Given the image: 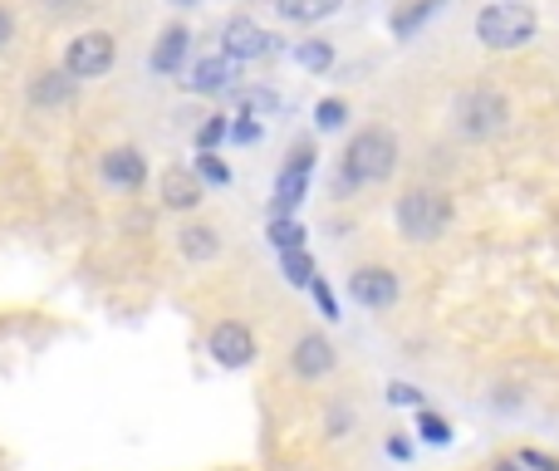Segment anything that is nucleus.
Here are the masks:
<instances>
[{
  "label": "nucleus",
  "instance_id": "f257e3e1",
  "mask_svg": "<svg viewBox=\"0 0 559 471\" xmlns=\"http://www.w3.org/2000/svg\"><path fill=\"white\" fill-rule=\"evenodd\" d=\"M397 173V133L383 123H368L348 138L344 163H338V192L354 187H378Z\"/></svg>",
  "mask_w": 559,
  "mask_h": 471
},
{
  "label": "nucleus",
  "instance_id": "f03ea898",
  "mask_svg": "<svg viewBox=\"0 0 559 471\" xmlns=\"http://www.w3.org/2000/svg\"><path fill=\"white\" fill-rule=\"evenodd\" d=\"M393 222H397V232H403L407 240H437V236L452 232L456 207H452V197H447L442 187H413V192L397 197Z\"/></svg>",
  "mask_w": 559,
  "mask_h": 471
},
{
  "label": "nucleus",
  "instance_id": "7ed1b4c3",
  "mask_svg": "<svg viewBox=\"0 0 559 471\" xmlns=\"http://www.w3.org/2000/svg\"><path fill=\"white\" fill-rule=\"evenodd\" d=\"M476 39L486 49H521L535 39V10L521 0H496L476 15Z\"/></svg>",
  "mask_w": 559,
  "mask_h": 471
},
{
  "label": "nucleus",
  "instance_id": "20e7f679",
  "mask_svg": "<svg viewBox=\"0 0 559 471\" xmlns=\"http://www.w3.org/2000/svg\"><path fill=\"white\" fill-rule=\"evenodd\" d=\"M506 123H511V104H506V94H496V89H466V94L456 98V128H462L466 138H496Z\"/></svg>",
  "mask_w": 559,
  "mask_h": 471
},
{
  "label": "nucleus",
  "instance_id": "39448f33",
  "mask_svg": "<svg viewBox=\"0 0 559 471\" xmlns=\"http://www.w3.org/2000/svg\"><path fill=\"white\" fill-rule=\"evenodd\" d=\"M114 59H118V45L108 30H84V35H74L64 49V69L79 84H84V79H104L108 69H114Z\"/></svg>",
  "mask_w": 559,
  "mask_h": 471
},
{
  "label": "nucleus",
  "instance_id": "423d86ee",
  "mask_svg": "<svg viewBox=\"0 0 559 471\" xmlns=\"http://www.w3.org/2000/svg\"><path fill=\"white\" fill-rule=\"evenodd\" d=\"M222 49L236 59V64H251V59H271L275 55L280 35L261 30L251 15H236V20H226V30H222Z\"/></svg>",
  "mask_w": 559,
  "mask_h": 471
},
{
  "label": "nucleus",
  "instance_id": "0eeeda50",
  "mask_svg": "<svg viewBox=\"0 0 559 471\" xmlns=\"http://www.w3.org/2000/svg\"><path fill=\"white\" fill-rule=\"evenodd\" d=\"M309 177H314V153H309V148H295L289 163L275 173V197H271L275 216H295V207L309 197Z\"/></svg>",
  "mask_w": 559,
  "mask_h": 471
},
{
  "label": "nucleus",
  "instance_id": "6e6552de",
  "mask_svg": "<svg viewBox=\"0 0 559 471\" xmlns=\"http://www.w3.org/2000/svg\"><path fill=\"white\" fill-rule=\"evenodd\" d=\"M206 354H212L222 368H246L255 358L251 325H241V319H222V325L212 329V339H206Z\"/></svg>",
  "mask_w": 559,
  "mask_h": 471
},
{
  "label": "nucleus",
  "instance_id": "1a4fd4ad",
  "mask_svg": "<svg viewBox=\"0 0 559 471\" xmlns=\"http://www.w3.org/2000/svg\"><path fill=\"white\" fill-rule=\"evenodd\" d=\"M348 295L364 309H393L403 285H397V275L388 266H358L354 275H348Z\"/></svg>",
  "mask_w": 559,
  "mask_h": 471
},
{
  "label": "nucleus",
  "instance_id": "9d476101",
  "mask_svg": "<svg viewBox=\"0 0 559 471\" xmlns=\"http://www.w3.org/2000/svg\"><path fill=\"white\" fill-rule=\"evenodd\" d=\"M338 364L334 344H329L324 334H299L295 349H289V368H295V378H305V384H319V378H329Z\"/></svg>",
  "mask_w": 559,
  "mask_h": 471
},
{
  "label": "nucleus",
  "instance_id": "9b49d317",
  "mask_svg": "<svg viewBox=\"0 0 559 471\" xmlns=\"http://www.w3.org/2000/svg\"><path fill=\"white\" fill-rule=\"evenodd\" d=\"M157 192H163L167 212H197L206 197V182H202V173H192V167H167Z\"/></svg>",
  "mask_w": 559,
  "mask_h": 471
},
{
  "label": "nucleus",
  "instance_id": "f8f14e48",
  "mask_svg": "<svg viewBox=\"0 0 559 471\" xmlns=\"http://www.w3.org/2000/svg\"><path fill=\"white\" fill-rule=\"evenodd\" d=\"M236 74H241V64H236L231 55H202L192 69H187V89L192 94H226V89L236 84Z\"/></svg>",
  "mask_w": 559,
  "mask_h": 471
},
{
  "label": "nucleus",
  "instance_id": "ddd939ff",
  "mask_svg": "<svg viewBox=\"0 0 559 471\" xmlns=\"http://www.w3.org/2000/svg\"><path fill=\"white\" fill-rule=\"evenodd\" d=\"M98 173H104V182L118 187V192H138V187L147 182V157L138 153V148H114V153L98 157Z\"/></svg>",
  "mask_w": 559,
  "mask_h": 471
},
{
  "label": "nucleus",
  "instance_id": "4468645a",
  "mask_svg": "<svg viewBox=\"0 0 559 471\" xmlns=\"http://www.w3.org/2000/svg\"><path fill=\"white\" fill-rule=\"evenodd\" d=\"M74 89H79V79L59 64V69H39V74L29 79L25 98H29V108H64L69 98H74Z\"/></svg>",
  "mask_w": 559,
  "mask_h": 471
},
{
  "label": "nucleus",
  "instance_id": "2eb2a0df",
  "mask_svg": "<svg viewBox=\"0 0 559 471\" xmlns=\"http://www.w3.org/2000/svg\"><path fill=\"white\" fill-rule=\"evenodd\" d=\"M187 55H192V30H187V25H167L163 35H157L147 64H153V74H182Z\"/></svg>",
  "mask_w": 559,
  "mask_h": 471
},
{
  "label": "nucleus",
  "instance_id": "dca6fc26",
  "mask_svg": "<svg viewBox=\"0 0 559 471\" xmlns=\"http://www.w3.org/2000/svg\"><path fill=\"white\" fill-rule=\"evenodd\" d=\"M177 246H182V256L192 260V266H202V260H216L222 236H216L212 226H182V232H177Z\"/></svg>",
  "mask_w": 559,
  "mask_h": 471
},
{
  "label": "nucleus",
  "instance_id": "f3484780",
  "mask_svg": "<svg viewBox=\"0 0 559 471\" xmlns=\"http://www.w3.org/2000/svg\"><path fill=\"white\" fill-rule=\"evenodd\" d=\"M344 0H275V10L289 20V25H314V20L334 15Z\"/></svg>",
  "mask_w": 559,
  "mask_h": 471
},
{
  "label": "nucleus",
  "instance_id": "a211bd4d",
  "mask_svg": "<svg viewBox=\"0 0 559 471\" xmlns=\"http://www.w3.org/2000/svg\"><path fill=\"white\" fill-rule=\"evenodd\" d=\"M442 5H447V0H413V5H403V10L393 15V35H397V39H413L417 30H423Z\"/></svg>",
  "mask_w": 559,
  "mask_h": 471
},
{
  "label": "nucleus",
  "instance_id": "6ab92c4d",
  "mask_svg": "<svg viewBox=\"0 0 559 471\" xmlns=\"http://www.w3.org/2000/svg\"><path fill=\"white\" fill-rule=\"evenodd\" d=\"M265 240L285 256V250H299L305 246V226L295 222V216H271V226H265Z\"/></svg>",
  "mask_w": 559,
  "mask_h": 471
},
{
  "label": "nucleus",
  "instance_id": "aec40b11",
  "mask_svg": "<svg viewBox=\"0 0 559 471\" xmlns=\"http://www.w3.org/2000/svg\"><path fill=\"white\" fill-rule=\"evenodd\" d=\"M295 59L309 74H324V69H334V45H329V39H305V45L295 49Z\"/></svg>",
  "mask_w": 559,
  "mask_h": 471
},
{
  "label": "nucleus",
  "instance_id": "412c9836",
  "mask_svg": "<svg viewBox=\"0 0 559 471\" xmlns=\"http://www.w3.org/2000/svg\"><path fill=\"white\" fill-rule=\"evenodd\" d=\"M280 270H285V280L295 290H309V280H314V260L305 256V246L299 250H285V256H280Z\"/></svg>",
  "mask_w": 559,
  "mask_h": 471
},
{
  "label": "nucleus",
  "instance_id": "4be33fe9",
  "mask_svg": "<svg viewBox=\"0 0 559 471\" xmlns=\"http://www.w3.org/2000/svg\"><path fill=\"white\" fill-rule=\"evenodd\" d=\"M285 108V98L271 94V89H241V114L261 118V114H280Z\"/></svg>",
  "mask_w": 559,
  "mask_h": 471
},
{
  "label": "nucleus",
  "instance_id": "5701e85b",
  "mask_svg": "<svg viewBox=\"0 0 559 471\" xmlns=\"http://www.w3.org/2000/svg\"><path fill=\"white\" fill-rule=\"evenodd\" d=\"M417 437H423V443H432V447H447V443H452V423H447L442 413H423V417H417Z\"/></svg>",
  "mask_w": 559,
  "mask_h": 471
},
{
  "label": "nucleus",
  "instance_id": "b1692460",
  "mask_svg": "<svg viewBox=\"0 0 559 471\" xmlns=\"http://www.w3.org/2000/svg\"><path fill=\"white\" fill-rule=\"evenodd\" d=\"M222 138H231V123H226L222 114H212L202 128H197V153H216V143Z\"/></svg>",
  "mask_w": 559,
  "mask_h": 471
},
{
  "label": "nucleus",
  "instance_id": "393cba45",
  "mask_svg": "<svg viewBox=\"0 0 559 471\" xmlns=\"http://www.w3.org/2000/svg\"><path fill=\"white\" fill-rule=\"evenodd\" d=\"M344 118H348V104H344V98H324V104H314V123L324 128V133L344 128Z\"/></svg>",
  "mask_w": 559,
  "mask_h": 471
},
{
  "label": "nucleus",
  "instance_id": "a878e982",
  "mask_svg": "<svg viewBox=\"0 0 559 471\" xmlns=\"http://www.w3.org/2000/svg\"><path fill=\"white\" fill-rule=\"evenodd\" d=\"M197 173H202V182H216V187L231 182V167H226L216 153H202V157H197Z\"/></svg>",
  "mask_w": 559,
  "mask_h": 471
},
{
  "label": "nucleus",
  "instance_id": "bb28decb",
  "mask_svg": "<svg viewBox=\"0 0 559 471\" xmlns=\"http://www.w3.org/2000/svg\"><path fill=\"white\" fill-rule=\"evenodd\" d=\"M309 295H314V305H319V315H324V319H344V315H338V299H334V290H329L319 275L309 280Z\"/></svg>",
  "mask_w": 559,
  "mask_h": 471
},
{
  "label": "nucleus",
  "instance_id": "cd10ccee",
  "mask_svg": "<svg viewBox=\"0 0 559 471\" xmlns=\"http://www.w3.org/2000/svg\"><path fill=\"white\" fill-rule=\"evenodd\" d=\"M388 403H393V408H417V403H423V388H413V384H388Z\"/></svg>",
  "mask_w": 559,
  "mask_h": 471
},
{
  "label": "nucleus",
  "instance_id": "c85d7f7f",
  "mask_svg": "<svg viewBox=\"0 0 559 471\" xmlns=\"http://www.w3.org/2000/svg\"><path fill=\"white\" fill-rule=\"evenodd\" d=\"M231 138H236V143H261V123H255L251 114H241L231 123Z\"/></svg>",
  "mask_w": 559,
  "mask_h": 471
},
{
  "label": "nucleus",
  "instance_id": "c756f323",
  "mask_svg": "<svg viewBox=\"0 0 559 471\" xmlns=\"http://www.w3.org/2000/svg\"><path fill=\"white\" fill-rule=\"evenodd\" d=\"M521 462H525V467H531V471H559V462H555V457L535 452V447H525V452H521Z\"/></svg>",
  "mask_w": 559,
  "mask_h": 471
},
{
  "label": "nucleus",
  "instance_id": "7c9ffc66",
  "mask_svg": "<svg viewBox=\"0 0 559 471\" xmlns=\"http://www.w3.org/2000/svg\"><path fill=\"white\" fill-rule=\"evenodd\" d=\"M39 5H45V10H49V15H69V10L88 5V0H39Z\"/></svg>",
  "mask_w": 559,
  "mask_h": 471
},
{
  "label": "nucleus",
  "instance_id": "2f4dec72",
  "mask_svg": "<svg viewBox=\"0 0 559 471\" xmlns=\"http://www.w3.org/2000/svg\"><path fill=\"white\" fill-rule=\"evenodd\" d=\"M10 35H15V15H10V10L0 5V49L10 45Z\"/></svg>",
  "mask_w": 559,
  "mask_h": 471
},
{
  "label": "nucleus",
  "instance_id": "473e14b6",
  "mask_svg": "<svg viewBox=\"0 0 559 471\" xmlns=\"http://www.w3.org/2000/svg\"><path fill=\"white\" fill-rule=\"evenodd\" d=\"M491 471H531V467H525V462H521V457H515V462H496Z\"/></svg>",
  "mask_w": 559,
  "mask_h": 471
},
{
  "label": "nucleus",
  "instance_id": "72a5a7b5",
  "mask_svg": "<svg viewBox=\"0 0 559 471\" xmlns=\"http://www.w3.org/2000/svg\"><path fill=\"white\" fill-rule=\"evenodd\" d=\"M177 5H197V0H177Z\"/></svg>",
  "mask_w": 559,
  "mask_h": 471
}]
</instances>
